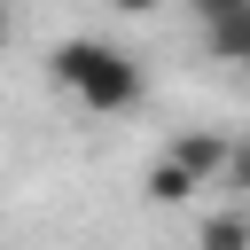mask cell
Wrapping results in <instances>:
<instances>
[{"label": "cell", "mask_w": 250, "mask_h": 250, "mask_svg": "<svg viewBox=\"0 0 250 250\" xmlns=\"http://www.w3.org/2000/svg\"><path fill=\"white\" fill-rule=\"evenodd\" d=\"M47 62H55V86L78 94L94 117H117V109L141 102V70H133V55H117L109 39H62Z\"/></svg>", "instance_id": "1"}, {"label": "cell", "mask_w": 250, "mask_h": 250, "mask_svg": "<svg viewBox=\"0 0 250 250\" xmlns=\"http://www.w3.org/2000/svg\"><path fill=\"white\" fill-rule=\"evenodd\" d=\"M164 156H172V164H180V172H188L195 188H211V180L227 172V156H234V141H219V133H180V141H172Z\"/></svg>", "instance_id": "2"}, {"label": "cell", "mask_w": 250, "mask_h": 250, "mask_svg": "<svg viewBox=\"0 0 250 250\" xmlns=\"http://www.w3.org/2000/svg\"><path fill=\"white\" fill-rule=\"evenodd\" d=\"M203 47H211L219 62H250V8H234V16L203 23Z\"/></svg>", "instance_id": "3"}, {"label": "cell", "mask_w": 250, "mask_h": 250, "mask_svg": "<svg viewBox=\"0 0 250 250\" xmlns=\"http://www.w3.org/2000/svg\"><path fill=\"white\" fill-rule=\"evenodd\" d=\"M195 242L203 250H250V211H211Z\"/></svg>", "instance_id": "4"}, {"label": "cell", "mask_w": 250, "mask_h": 250, "mask_svg": "<svg viewBox=\"0 0 250 250\" xmlns=\"http://www.w3.org/2000/svg\"><path fill=\"white\" fill-rule=\"evenodd\" d=\"M188 195H195V180H188L172 156H156V172H148V203H164V211H172V203H188Z\"/></svg>", "instance_id": "5"}, {"label": "cell", "mask_w": 250, "mask_h": 250, "mask_svg": "<svg viewBox=\"0 0 250 250\" xmlns=\"http://www.w3.org/2000/svg\"><path fill=\"white\" fill-rule=\"evenodd\" d=\"M195 8V23H219V16H234V8H250V0H188Z\"/></svg>", "instance_id": "6"}, {"label": "cell", "mask_w": 250, "mask_h": 250, "mask_svg": "<svg viewBox=\"0 0 250 250\" xmlns=\"http://www.w3.org/2000/svg\"><path fill=\"white\" fill-rule=\"evenodd\" d=\"M227 180H234V188H250V141H234V156H227Z\"/></svg>", "instance_id": "7"}, {"label": "cell", "mask_w": 250, "mask_h": 250, "mask_svg": "<svg viewBox=\"0 0 250 250\" xmlns=\"http://www.w3.org/2000/svg\"><path fill=\"white\" fill-rule=\"evenodd\" d=\"M117 8H125V16H148V8H164V0H117Z\"/></svg>", "instance_id": "8"}]
</instances>
